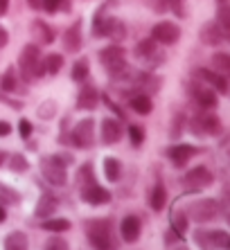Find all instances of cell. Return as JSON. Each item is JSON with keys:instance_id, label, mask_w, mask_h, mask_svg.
Here are the masks:
<instances>
[{"instance_id": "cb8c5ba5", "label": "cell", "mask_w": 230, "mask_h": 250, "mask_svg": "<svg viewBox=\"0 0 230 250\" xmlns=\"http://www.w3.org/2000/svg\"><path fill=\"white\" fill-rule=\"evenodd\" d=\"M165 205H167V189L162 183H156L149 194V208L154 209V212H161Z\"/></svg>"}, {"instance_id": "8fae6325", "label": "cell", "mask_w": 230, "mask_h": 250, "mask_svg": "<svg viewBox=\"0 0 230 250\" xmlns=\"http://www.w3.org/2000/svg\"><path fill=\"white\" fill-rule=\"evenodd\" d=\"M185 185H190L192 189H206L214 183V174L206 165H199V167H192L187 174H185Z\"/></svg>"}, {"instance_id": "f5cc1de1", "label": "cell", "mask_w": 230, "mask_h": 250, "mask_svg": "<svg viewBox=\"0 0 230 250\" xmlns=\"http://www.w3.org/2000/svg\"><path fill=\"white\" fill-rule=\"evenodd\" d=\"M176 250H187V248H176Z\"/></svg>"}, {"instance_id": "484cf974", "label": "cell", "mask_w": 230, "mask_h": 250, "mask_svg": "<svg viewBox=\"0 0 230 250\" xmlns=\"http://www.w3.org/2000/svg\"><path fill=\"white\" fill-rule=\"evenodd\" d=\"M120 174H122V165L117 158H104V176H106V181L111 183H117L120 181Z\"/></svg>"}, {"instance_id": "ac0fdd59", "label": "cell", "mask_w": 230, "mask_h": 250, "mask_svg": "<svg viewBox=\"0 0 230 250\" xmlns=\"http://www.w3.org/2000/svg\"><path fill=\"white\" fill-rule=\"evenodd\" d=\"M192 97L199 106H201L203 111H210V108H217V93H214L212 88L207 86H194L192 88Z\"/></svg>"}, {"instance_id": "74e56055", "label": "cell", "mask_w": 230, "mask_h": 250, "mask_svg": "<svg viewBox=\"0 0 230 250\" xmlns=\"http://www.w3.org/2000/svg\"><path fill=\"white\" fill-rule=\"evenodd\" d=\"M54 111H57V104L47 99V102H43L39 106V117L41 120H50V117H54Z\"/></svg>"}, {"instance_id": "7402d4cb", "label": "cell", "mask_w": 230, "mask_h": 250, "mask_svg": "<svg viewBox=\"0 0 230 250\" xmlns=\"http://www.w3.org/2000/svg\"><path fill=\"white\" fill-rule=\"evenodd\" d=\"M214 23L224 29V34H230V0H217V21Z\"/></svg>"}, {"instance_id": "d6a6232c", "label": "cell", "mask_w": 230, "mask_h": 250, "mask_svg": "<svg viewBox=\"0 0 230 250\" xmlns=\"http://www.w3.org/2000/svg\"><path fill=\"white\" fill-rule=\"evenodd\" d=\"M91 183H95V174H92V165L86 163V165H81L79 167V174H77V185L81 187H86L91 185Z\"/></svg>"}, {"instance_id": "ee69618b", "label": "cell", "mask_w": 230, "mask_h": 250, "mask_svg": "<svg viewBox=\"0 0 230 250\" xmlns=\"http://www.w3.org/2000/svg\"><path fill=\"white\" fill-rule=\"evenodd\" d=\"M181 234L176 232V230H167V234H165V241H167V246H172V244H176V241H181Z\"/></svg>"}, {"instance_id": "6da1fadb", "label": "cell", "mask_w": 230, "mask_h": 250, "mask_svg": "<svg viewBox=\"0 0 230 250\" xmlns=\"http://www.w3.org/2000/svg\"><path fill=\"white\" fill-rule=\"evenodd\" d=\"M88 234V241L95 250H115L120 246L115 237V226L111 219H88L84 226Z\"/></svg>"}, {"instance_id": "f1b7e54d", "label": "cell", "mask_w": 230, "mask_h": 250, "mask_svg": "<svg viewBox=\"0 0 230 250\" xmlns=\"http://www.w3.org/2000/svg\"><path fill=\"white\" fill-rule=\"evenodd\" d=\"M0 205H21V194L14 189V187L0 183Z\"/></svg>"}, {"instance_id": "f546056e", "label": "cell", "mask_w": 230, "mask_h": 250, "mask_svg": "<svg viewBox=\"0 0 230 250\" xmlns=\"http://www.w3.org/2000/svg\"><path fill=\"white\" fill-rule=\"evenodd\" d=\"M41 228L47 230V232H66V230H70V221L64 219V216H59V219L50 216V219H46V221L41 223Z\"/></svg>"}, {"instance_id": "db71d44e", "label": "cell", "mask_w": 230, "mask_h": 250, "mask_svg": "<svg viewBox=\"0 0 230 250\" xmlns=\"http://www.w3.org/2000/svg\"><path fill=\"white\" fill-rule=\"evenodd\" d=\"M226 39H230V34H228V36H226Z\"/></svg>"}, {"instance_id": "816d5d0a", "label": "cell", "mask_w": 230, "mask_h": 250, "mask_svg": "<svg viewBox=\"0 0 230 250\" xmlns=\"http://www.w3.org/2000/svg\"><path fill=\"white\" fill-rule=\"evenodd\" d=\"M226 219H228V223H230V214H228V216H226Z\"/></svg>"}, {"instance_id": "603a6c76", "label": "cell", "mask_w": 230, "mask_h": 250, "mask_svg": "<svg viewBox=\"0 0 230 250\" xmlns=\"http://www.w3.org/2000/svg\"><path fill=\"white\" fill-rule=\"evenodd\" d=\"M129 104H131V108L138 115H149L151 111H154V102H151L149 95H142V93H136L131 99H129Z\"/></svg>"}, {"instance_id": "f35d334b", "label": "cell", "mask_w": 230, "mask_h": 250, "mask_svg": "<svg viewBox=\"0 0 230 250\" xmlns=\"http://www.w3.org/2000/svg\"><path fill=\"white\" fill-rule=\"evenodd\" d=\"M43 250H70V246L66 239L54 237V239H47V244L43 246Z\"/></svg>"}, {"instance_id": "4316f807", "label": "cell", "mask_w": 230, "mask_h": 250, "mask_svg": "<svg viewBox=\"0 0 230 250\" xmlns=\"http://www.w3.org/2000/svg\"><path fill=\"white\" fill-rule=\"evenodd\" d=\"M106 36L113 39V41H122L127 36V27L122 23L120 18H111L109 16V23H106Z\"/></svg>"}, {"instance_id": "83f0119b", "label": "cell", "mask_w": 230, "mask_h": 250, "mask_svg": "<svg viewBox=\"0 0 230 250\" xmlns=\"http://www.w3.org/2000/svg\"><path fill=\"white\" fill-rule=\"evenodd\" d=\"M5 250H27V237L25 232H9L5 237Z\"/></svg>"}, {"instance_id": "bcb514c9", "label": "cell", "mask_w": 230, "mask_h": 250, "mask_svg": "<svg viewBox=\"0 0 230 250\" xmlns=\"http://www.w3.org/2000/svg\"><path fill=\"white\" fill-rule=\"evenodd\" d=\"M7 41H9V34H7L5 27H0V50L7 45Z\"/></svg>"}, {"instance_id": "1f68e13d", "label": "cell", "mask_w": 230, "mask_h": 250, "mask_svg": "<svg viewBox=\"0 0 230 250\" xmlns=\"http://www.w3.org/2000/svg\"><path fill=\"white\" fill-rule=\"evenodd\" d=\"M212 68L221 75H230V54L228 52H217L212 57Z\"/></svg>"}, {"instance_id": "ba28073f", "label": "cell", "mask_w": 230, "mask_h": 250, "mask_svg": "<svg viewBox=\"0 0 230 250\" xmlns=\"http://www.w3.org/2000/svg\"><path fill=\"white\" fill-rule=\"evenodd\" d=\"M68 142H72L79 149H88V146L95 145V120L92 117H84L75 124L72 128V135H70Z\"/></svg>"}, {"instance_id": "3957f363", "label": "cell", "mask_w": 230, "mask_h": 250, "mask_svg": "<svg viewBox=\"0 0 230 250\" xmlns=\"http://www.w3.org/2000/svg\"><path fill=\"white\" fill-rule=\"evenodd\" d=\"M194 244L201 250H230V232L199 228L194 232Z\"/></svg>"}, {"instance_id": "44dd1931", "label": "cell", "mask_w": 230, "mask_h": 250, "mask_svg": "<svg viewBox=\"0 0 230 250\" xmlns=\"http://www.w3.org/2000/svg\"><path fill=\"white\" fill-rule=\"evenodd\" d=\"M224 39H226L224 29L219 27L217 23H206L201 27V41L206 43V45H219Z\"/></svg>"}, {"instance_id": "f6af8a7d", "label": "cell", "mask_w": 230, "mask_h": 250, "mask_svg": "<svg viewBox=\"0 0 230 250\" xmlns=\"http://www.w3.org/2000/svg\"><path fill=\"white\" fill-rule=\"evenodd\" d=\"M9 133H12V124H9V122H2V120H0V138H7Z\"/></svg>"}, {"instance_id": "ffe728a7", "label": "cell", "mask_w": 230, "mask_h": 250, "mask_svg": "<svg viewBox=\"0 0 230 250\" xmlns=\"http://www.w3.org/2000/svg\"><path fill=\"white\" fill-rule=\"evenodd\" d=\"M99 104V93L92 86H84L77 95V108L81 111H92L95 106Z\"/></svg>"}, {"instance_id": "b9f144b4", "label": "cell", "mask_w": 230, "mask_h": 250, "mask_svg": "<svg viewBox=\"0 0 230 250\" xmlns=\"http://www.w3.org/2000/svg\"><path fill=\"white\" fill-rule=\"evenodd\" d=\"M149 7L154 9V12L162 14V12H167V9H172V0H151Z\"/></svg>"}, {"instance_id": "ab89813d", "label": "cell", "mask_w": 230, "mask_h": 250, "mask_svg": "<svg viewBox=\"0 0 230 250\" xmlns=\"http://www.w3.org/2000/svg\"><path fill=\"white\" fill-rule=\"evenodd\" d=\"M129 138H131V145L133 146H140L144 142V128L131 126V128H129Z\"/></svg>"}, {"instance_id": "8992f818", "label": "cell", "mask_w": 230, "mask_h": 250, "mask_svg": "<svg viewBox=\"0 0 230 250\" xmlns=\"http://www.w3.org/2000/svg\"><path fill=\"white\" fill-rule=\"evenodd\" d=\"M99 59H102V65L109 70L111 75H120L127 70V54L117 43L115 45H106L104 50H99Z\"/></svg>"}, {"instance_id": "d4e9b609", "label": "cell", "mask_w": 230, "mask_h": 250, "mask_svg": "<svg viewBox=\"0 0 230 250\" xmlns=\"http://www.w3.org/2000/svg\"><path fill=\"white\" fill-rule=\"evenodd\" d=\"M32 36H34V41L43 43V45L54 41V32H52V29L47 27V23H43V21H34V23H32Z\"/></svg>"}, {"instance_id": "4fadbf2b", "label": "cell", "mask_w": 230, "mask_h": 250, "mask_svg": "<svg viewBox=\"0 0 230 250\" xmlns=\"http://www.w3.org/2000/svg\"><path fill=\"white\" fill-rule=\"evenodd\" d=\"M194 77L199 79V82L207 83V86L212 88L214 93H226V90H228V82H226V77L221 75V72H217V70L199 68V70L194 72Z\"/></svg>"}, {"instance_id": "4dcf8cb0", "label": "cell", "mask_w": 230, "mask_h": 250, "mask_svg": "<svg viewBox=\"0 0 230 250\" xmlns=\"http://www.w3.org/2000/svg\"><path fill=\"white\" fill-rule=\"evenodd\" d=\"M172 230L183 237L187 232V214H185V209H172Z\"/></svg>"}, {"instance_id": "e0dca14e", "label": "cell", "mask_w": 230, "mask_h": 250, "mask_svg": "<svg viewBox=\"0 0 230 250\" xmlns=\"http://www.w3.org/2000/svg\"><path fill=\"white\" fill-rule=\"evenodd\" d=\"M81 43H84V36H81V21H75V23L70 25V29H66V34H64L66 52H70V54L79 52Z\"/></svg>"}, {"instance_id": "e575fe53", "label": "cell", "mask_w": 230, "mask_h": 250, "mask_svg": "<svg viewBox=\"0 0 230 250\" xmlns=\"http://www.w3.org/2000/svg\"><path fill=\"white\" fill-rule=\"evenodd\" d=\"M9 169H12L14 174H25V171L29 169L27 158H25L23 153H14L12 160H9Z\"/></svg>"}, {"instance_id": "7a4b0ae2", "label": "cell", "mask_w": 230, "mask_h": 250, "mask_svg": "<svg viewBox=\"0 0 230 250\" xmlns=\"http://www.w3.org/2000/svg\"><path fill=\"white\" fill-rule=\"evenodd\" d=\"M39 165H41V174L50 185L64 187L68 183V171H66L68 163L61 156H43Z\"/></svg>"}, {"instance_id": "60d3db41", "label": "cell", "mask_w": 230, "mask_h": 250, "mask_svg": "<svg viewBox=\"0 0 230 250\" xmlns=\"http://www.w3.org/2000/svg\"><path fill=\"white\" fill-rule=\"evenodd\" d=\"M64 5H66V0H43V2H41V7H43L47 14H57L59 9H64Z\"/></svg>"}, {"instance_id": "d590c367", "label": "cell", "mask_w": 230, "mask_h": 250, "mask_svg": "<svg viewBox=\"0 0 230 250\" xmlns=\"http://www.w3.org/2000/svg\"><path fill=\"white\" fill-rule=\"evenodd\" d=\"M61 65H64V57H61V54H50V57H46L47 75H57L59 70H61Z\"/></svg>"}, {"instance_id": "8d00e7d4", "label": "cell", "mask_w": 230, "mask_h": 250, "mask_svg": "<svg viewBox=\"0 0 230 250\" xmlns=\"http://www.w3.org/2000/svg\"><path fill=\"white\" fill-rule=\"evenodd\" d=\"M86 77H88V61H77L72 65V79L75 82H84Z\"/></svg>"}, {"instance_id": "52a82bcc", "label": "cell", "mask_w": 230, "mask_h": 250, "mask_svg": "<svg viewBox=\"0 0 230 250\" xmlns=\"http://www.w3.org/2000/svg\"><path fill=\"white\" fill-rule=\"evenodd\" d=\"M133 54L136 59H140V63H144L147 68H156V65H161L165 61V54L158 50V43L154 39H144L140 41L138 45L133 47Z\"/></svg>"}, {"instance_id": "30bf717a", "label": "cell", "mask_w": 230, "mask_h": 250, "mask_svg": "<svg viewBox=\"0 0 230 250\" xmlns=\"http://www.w3.org/2000/svg\"><path fill=\"white\" fill-rule=\"evenodd\" d=\"M151 39H154L158 45H174V43L181 39V27L176 23H169V21L156 23L154 27H151Z\"/></svg>"}, {"instance_id": "9a60e30c", "label": "cell", "mask_w": 230, "mask_h": 250, "mask_svg": "<svg viewBox=\"0 0 230 250\" xmlns=\"http://www.w3.org/2000/svg\"><path fill=\"white\" fill-rule=\"evenodd\" d=\"M196 153H199V149L192 145H174L167 149V156H169V160H172L176 167H185Z\"/></svg>"}, {"instance_id": "5bb4252c", "label": "cell", "mask_w": 230, "mask_h": 250, "mask_svg": "<svg viewBox=\"0 0 230 250\" xmlns=\"http://www.w3.org/2000/svg\"><path fill=\"white\" fill-rule=\"evenodd\" d=\"M140 232H142V221H140L138 216H124L120 223V234H122V241L124 244H136L140 239Z\"/></svg>"}, {"instance_id": "c3c4849f", "label": "cell", "mask_w": 230, "mask_h": 250, "mask_svg": "<svg viewBox=\"0 0 230 250\" xmlns=\"http://www.w3.org/2000/svg\"><path fill=\"white\" fill-rule=\"evenodd\" d=\"M7 221V212H5V205H0V223Z\"/></svg>"}, {"instance_id": "7bdbcfd3", "label": "cell", "mask_w": 230, "mask_h": 250, "mask_svg": "<svg viewBox=\"0 0 230 250\" xmlns=\"http://www.w3.org/2000/svg\"><path fill=\"white\" fill-rule=\"evenodd\" d=\"M18 133H21V138L27 140L29 135H32V124H29L27 120H21V122H18Z\"/></svg>"}, {"instance_id": "2e32d148", "label": "cell", "mask_w": 230, "mask_h": 250, "mask_svg": "<svg viewBox=\"0 0 230 250\" xmlns=\"http://www.w3.org/2000/svg\"><path fill=\"white\" fill-rule=\"evenodd\" d=\"M122 135H124V128L117 120L113 117H104L102 120V142L104 145H115V142H120Z\"/></svg>"}, {"instance_id": "7c38bea8", "label": "cell", "mask_w": 230, "mask_h": 250, "mask_svg": "<svg viewBox=\"0 0 230 250\" xmlns=\"http://www.w3.org/2000/svg\"><path fill=\"white\" fill-rule=\"evenodd\" d=\"M79 196L86 205H106V203H111V192L109 189H104L102 185H97V183H91V185L81 187Z\"/></svg>"}, {"instance_id": "f907efd6", "label": "cell", "mask_w": 230, "mask_h": 250, "mask_svg": "<svg viewBox=\"0 0 230 250\" xmlns=\"http://www.w3.org/2000/svg\"><path fill=\"white\" fill-rule=\"evenodd\" d=\"M29 5H32V7H41V0H29Z\"/></svg>"}, {"instance_id": "d6986e66", "label": "cell", "mask_w": 230, "mask_h": 250, "mask_svg": "<svg viewBox=\"0 0 230 250\" xmlns=\"http://www.w3.org/2000/svg\"><path fill=\"white\" fill-rule=\"evenodd\" d=\"M57 208H59L57 196H52L50 192H43L34 208V216L36 219H50V216L57 212Z\"/></svg>"}, {"instance_id": "681fc988", "label": "cell", "mask_w": 230, "mask_h": 250, "mask_svg": "<svg viewBox=\"0 0 230 250\" xmlns=\"http://www.w3.org/2000/svg\"><path fill=\"white\" fill-rule=\"evenodd\" d=\"M7 160V151H2V149H0V167H2V163H5Z\"/></svg>"}, {"instance_id": "7dc6e473", "label": "cell", "mask_w": 230, "mask_h": 250, "mask_svg": "<svg viewBox=\"0 0 230 250\" xmlns=\"http://www.w3.org/2000/svg\"><path fill=\"white\" fill-rule=\"evenodd\" d=\"M9 9V0H0V16H5Z\"/></svg>"}, {"instance_id": "5b68a950", "label": "cell", "mask_w": 230, "mask_h": 250, "mask_svg": "<svg viewBox=\"0 0 230 250\" xmlns=\"http://www.w3.org/2000/svg\"><path fill=\"white\" fill-rule=\"evenodd\" d=\"M185 214H187L190 221H196V223L212 221L214 216L219 214V201H214V198H199V201L187 205Z\"/></svg>"}, {"instance_id": "836d02e7", "label": "cell", "mask_w": 230, "mask_h": 250, "mask_svg": "<svg viewBox=\"0 0 230 250\" xmlns=\"http://www.w3.org/2000/svg\"><path fill=\"white\" fill-rule=\"evenodd\" d=\"M0 88L5 90V93H14L16 90V70L14 68H7L2 79H0Z\"/></svg>"}, {"instance_id": "9c48e42d", "label": "cell", "mask_w": 230, "mask_h": 250, "mask_svg": "<svg viewBox=\"0 0 230 250\" xmlns=\"http://www.w3.org/2000/svg\"><path fill=\"white\" fill-rule=\"evenodd\" d=\"M190 128L194 135L206 138V135H217L221 131V122H219V117L212 115V113H199L190 122Z\"/></svg>"}, {"instance_id": "277c9868", "label": "cell", "mask_w": 230, "mask_h": 250, "mask_svg": "<svg viewBox=\"0 0 230 250\" xmlns=\"http://www.w3.org/2000/svg\"><path fill=\"white\" fill-rule=\"evenodd\" d=\"M18 68H21V75H23L27 82L29 79H34L36 75H41V72H46V68H41L39 45L27 43V45L23 47V52H21V57H18Z\"/></svg>"}]
</instances>
